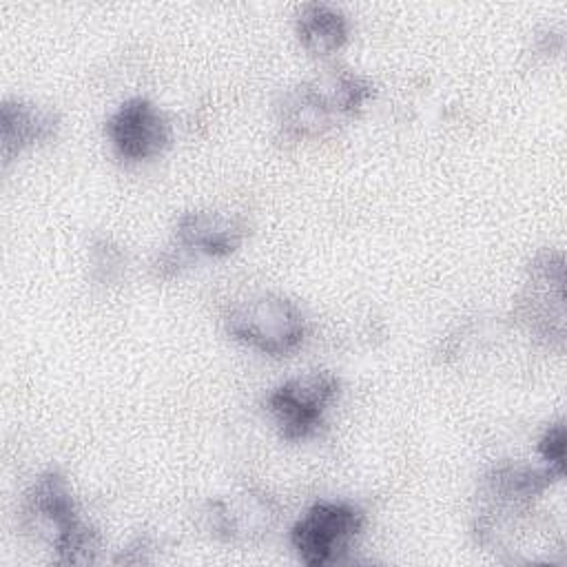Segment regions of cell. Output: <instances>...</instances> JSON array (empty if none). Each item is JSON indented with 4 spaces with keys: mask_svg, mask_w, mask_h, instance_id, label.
Here are the masks:
<instances>
[{
    "mask_svg": "<svg viewBox=\"0 0 567 567\" xmlns=\"http://www.w3.org/2000/svg\"><path fill=\"white\" fill-rule=\"evenodd\" d=\"M22 527L47 538L58 563L89 565L100 551V534L80 518L69 481L58 472H42L24 494Z\"/></svg>",
    "mask_w": 567,
    "mask_h": 567,
    "instance_id": "obj_1",
    "label": "cell"
},
{
    "mask_svg": "<svg viewBox=\"0 0 567 567\" xmlns=\"http://www.w3.org/2000/svg\"><path fill=\"white\" fill-rule=\"evenodd\" d=\"M104 133L115 153L128 162L162 155L171 144V126L164 113L146 97L122 102L106 120Z\"/></svg>",
    "mask_w": 567,
    "mask_h": 567,
    "instance_id": "obj_7",
    "label": "cell"
},
{
    "mask_svg": "<svg viewBox=\"0 0 567 567\" xmlns=\"http://www.w3.org/2000/svg\"><path fill=\"white\" fill-rule=\"evenodd\" d=\"M122 261H124L122 252H120L115 246H111L106 239H102L100 246H95V250H93V266L104 272L102 279H106V281H109L115 272L122 270Z\"/></svg>",
    "mask_w": 567,
    "mask_h": 567,
    "instance_id": "obj_14",
    "label": "cell"
},
{
    "mask_svg": "<svg viewBox=\"0 0 567 567\" xmlns=\"http://www.w3.org/2000/svg\"><path fill=\"white\" fill-rule=\"evenodd\" d=\"M538 454L545 458L547 467L565 476V423L558 421L547 427L538 441Z\"/></svg>",
    "mask_w": 567,
    "mask_h": 567,
    "instance_id": "obj_13",
    "label": "cell"
},
{
    "mask_svg": "<svg viewBox=\"0 0 567 567\" xmlns=\"http://www.w3.org/2000/svg\"><path fill=\"white\" fill-rule=\"evenodd\" d=\"M58 128L60 117L51 109L22 100H4L0 106V146L4 164L22 151L53 140Z\"/></svg>",
    "mask_w": 567,
    "mask_h": 567,
    "instance_id": "obj_9",
    "label": "cell"
},
{
    "mask_svg": "<svg viewBox=\"0 0 567 567\" xmlns=\"http://www.w3.org/2000/svg\"><path fill=\"white\" fill-rule=\"evenodd\" d=\"M350 35V22L341 9L328 2H306L297 16V38L312 55L339 51Z\"/></svg>",
    "mask_w": 567,
    "mask_h": 567,
    "instance_id": "obj_11",
    "label": "cell"
},
{
    "mask_svg": "<svg viewBox=\"0 0 567 567\" xmlns=\"http://www.w3.org/2000/svg\"><path fill=\"white\" fill-rule=\"evenodd\" d=\"M563 478L551 467H532L520 463H501L492 467L476 494L474 534L481 545H494L501 536L532 509L534 501L554 483Z\"/></svg>",
    "mask_w": 567,
    "mask_h": 567,
    "instance_id": "obj_2",
    "label": "cell"
},
{
    "mask_svg": "<svg viewBox=\"0 0 567 567\" xmlns=\"http://www.w3.org/2000/svg\"><path fill=\"white\" fill-rule=\"evenodd\" d=\"M334 115L308 91L306 84L288 91L279 104V126L286 137H321L334 126Z\"/></svg>",
    "mask_w": 567,
    "mask_h": 567,
    "instance_id": "obj_12",
    "label": "cell"
},
{
    "mask_svg": "<svg viewBox=\"0 0 567 567\" xmlns=\"http://www.w3.org/2000/svg\"><path fill=\"white\" fill-rule=\"evenodd\" d=\"M224 323L233 339L272 357L295 352L308 332L301 308L277 292H257L235 301Z\"/></svg>",
    "mask_w": 567,
    "mask_h": 567,
    "instance_id": "obj_3",
    "label": "cell"
},
{
    "mask_svg": "<svg viewBox=\"0 0 567 567\" xmlns=\"http://www.w3.org/2000/svg\"><path fill=\"white\" fill-rule=\"evenodd\" d=\"M246 235L248 224L241 217L215 210H188L175 224L179 250H197L210 257H228L241 246Z\"/></svg>",
    "mask_w": 567,
    "mask_h": 567,
    "instance_id": "obj_8",
    "label": "cell"
},
{
    "mask_svg": "<svg viewBox=\"0 0 567 567\" xmlns=\"http://www.w3.org/2000/svg\"><path fill=\"white\" fill-rule=\"evenodd\" d=\"M365 525L361 507L348 501H319L292 525L290 543L308 567L337 565Z\"/></svg>",
    "mask_w": 567,
    "mask_h": 567,
    "instance_id": "obj_4",
    "label": "cell"
},
{
    "mask_svg": "<svg viewBox=\"0 0 567 567\" xmlns=\"http://www.w3.org/2000/svg\"><path fill=\"white\" fill-rule=\"evenodd\" d=\"M339 390L341 383L332 372L317 370L277 385L266 405L286 441H303L323 425V414L339 396Z\"/></svg>",
    "mask_w": 567,
    "mask_h": 567,
    "instance_id": "obj_6",
    "label": "cell"
},
{
    "mask_svg": "<svg viewBox=\"0 0 567 567\" xmlns=\"http://www.w3.org/2000/svg\"><path fill=\"white\" fill-rule=\"evenodd\" d=\"M303 84L334 117L357 115L377 93L372 80L343 66L323 69Z\"/></svg>",
    "mask_w": 567,
    "mask_h": 567,
    "instance_id": "obj_10",
    "label": "cell"
},
{
    "mask_svg": "<svg viewBox=\"0 0 567 567\" xmlns=\"http://www.w3.org/2000/svg\"><path fill=\"white\" fill-rule=\"evenodd\" d=\"M514 317L547 346L565 343V259L543 250L527 266V281L514 303Z\"/></svg>",
    "mask_w": 567,
    "mask_h": 567,
    "instance_id": "obj_5",
    "label": "cell"
}]
</instances>
